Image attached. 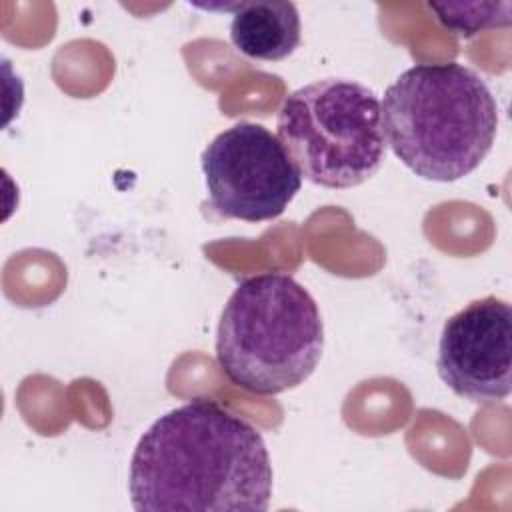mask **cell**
<instances>
[{
	"label": "cell",
	"mask_w": 512,
	"mask_h": 512,
	"mask_svg": "<svg viewBox=\"0 0 512 512\" xmlns=\"http://www.w3.org/2000/svg\"><path fill=\"white\" fill-rule=\"evenodd\" d=\"M210 206L224 218H278L302 188V174L276 134L256 122L220 132L200 156Z\"/></svg>",
	"instance_id": "obj_5"
},
{
	"label": "cell",
	"mask_w": 512,
	"mask_h": 512,
	"mask_svg": "<svg viewBox=\"0 0 512 512\" xmlns=\"http://www.w3.org/2000/svg\"><path fill=\"white\" fill-rule=\"evenodd\" d=\"M272 478L262 434L218 402L194 398L140 436L128 492L140 512H262Z\"/></svg>",
	"instance_id": "obj_1"
},
{
	"label": "cell",
	"mask_w": 512,
	"mask_h": 512,
	"mask_svg": "<svg viewBox=\"0 0 512 512\" xmlns=\"http://www.w3.org/2000/svg\"><path fill=\"white\" fill-rule=\"evenodd\" d=\"M380 104L386 144L424 180L468 176L496 140V98L484 78L460 62L404 70Z\"/></svg>",
	"instance_id": "obj_2"
},
{
	"label": "cell",
	"mask_w": 512,
	"mask_h": 512,
	"mask_svg": "<svg viewBox=\"0 0 512 512\" xmlns=\"http://www.w3.org/2000/svg\"><path fill=\"white\" fill-rule=\"evenodd\" d=\"M302 26L294 2L242 0L232 12L230 40L254 60H284L300 44Z\"/></svg>",
	"instance_id": "obj_7"
},
{
	"label": "cell",
	"mask_w": 512,
	"mask_h": 512,
	"mask_svg": "<svg viewBox=\"0 0 512 512\" xmlns=\"http://www.w3.org/2000/svg\"><path fill=\"white\" fill-rule=\"evenodd\" d=\"M438 376L460 398L476 404L510 394L512 310L496 296L472 300L452 314L438 342Z\"/></svg>",
	"instance_id": "obj_6"
},
{
	"label": "cell",
	"mask_w": 512,
	"mask_h": 512,
	"mask_svg": "<svg viewBox=\"0 0 512 512\" xmlns=\"http://www.w3.org/2000/svg\"><path fill=\"white\" fill-rule=\"evenodd\" d=\"M428 8L436 12L438 22L450 32L470 38L488 28H500L510 24V2H472V4H438L428 2Z\"/></svg>",
	"instance_id": "obj_8"
},
{
	"label": "cell",
	"mask_w": 512,
	"mask_h": 512,
	"mask_svg": "<svg viewBox=\"0 0 512 512\" xmlns=\"http://www.w3.org/2000/svg\"><path fill=\"white\" fill-rule=\"evenodd\" d=\"M276 128L298 172L324 188L360 186L386 158L380 98L356 80L322 78L296 88Z\"/></svg>",
	"instance_id": "obj_4"
},
{
	"label": "cell",
	"mask_w": 512,
	"mask_h": 512,
	"mask_svg": "<svg viewBox=\"0 0 512 512\" xmlns=\"http://www.w3.org/2000/svg\"><path fill=\"white\" fill-rule=\"evenodd\" d=\"M324 352L316 300L286 272L242 280L224 304L216 330V360L226 378L260 396L300 386Z\"/></svg>",
	"instance_id": "obj_3"
}]
</instances>
